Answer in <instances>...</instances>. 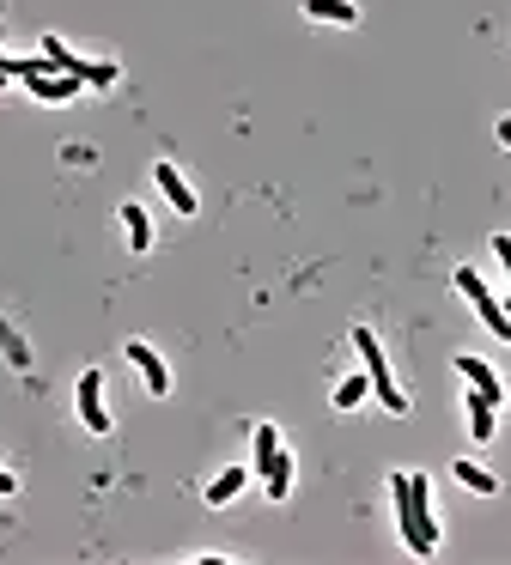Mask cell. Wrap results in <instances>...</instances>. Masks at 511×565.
Returning a JSON list of instances; mask_svg holds the SVG:
<instances>
[{"label": "cell", "mask_w": 511, "mask_h": 565, "mask_svg": "<svg viewBox=\"0 0 511 565\" xmlns=\"http://www.w3.org/2000/svg\"><path fill=\"white\" fill-rule=\"evenodd\" d=\"M25 86H31V98H43V104H67V98H80V79H73V73H55V67L31 73Z\"/></svg>", "instance_id": "obj_4"}, {"label": "cell", "mask_w": 511, "mask_h": 565, "mask_svg": "<svg viewBox=\"0 0 511 565\" xmlns=\"http://www.w3.org/2000/svg\"><path fill=\"white\" fill-rule=\"evenodd\" d=\"M475 310H481V322L499 335V341H511V316H505V304H493V292H481V298H469Z\"/></svg>", "instance_id": "obj_11"}, {"label": "cell", "mask_w": 511, "mask_h": 565, "mask_svg": "<svg viewBox=\"0 0 511 565\" xmlns=\"http://www.w3.org/2000/svg\"><path fill=\"white\" fill-rule=\"evenodd\" d=\"M469 438H481V444L493 438V401H487L481 389L469 395Z\"/></svg>", "instance_id": "obj_10"}, {"label": "cell", "mask_w": 511, "mask_h": 565, "mask_svg": "<svg viewBox=\"0 0 511 565\" xmlns=\"http://www.w3.org/2000/svg\"><path fill=\"white\" fill-rule=\"evenodd\" d=\"M43 55H49L55 73H73L80 86H116V67H110V61H80L61 37H43Z\"/></svg>", "instance_id": "obj_3"}, {"label": "cell", "mask_w": 511, "mask_h": 565, "mask_svg": "<svg viewBox=\"0 0 511 565\" xmlns=\"http://www.w3.org/2000/svg\"><path fill=\"white\" fill-rule=\"evenodd\" d=\"M457 371H463V377H469V383H475V389H481L487 401H505V389H499V377H493V365H487V359L463 353V359H457Z\"/></svg>", "instance_id": "obj_7"}, {"label": "cell", "mask_w": 511, "mask_h": 565, "mask_svg": "<svg viewBox=\"0 0 511 565\" xmlns=\"http://www.w3.org/2000/svg\"><path fill=\"white\" fill-rule=\"evenodd\" d=\"M274 450H280V432H274V426H256V468H268Z\"/></svg>", "instance_id": "obj_18"}, {"label": "cell", "mask_w": 511, "mask_h": 565, "mask_svg": "<svg viewBox=\"0 0 511 565\" xmlns=\"http://www.w3.org/2000/svg\"><path fill=\"white\" fill-rule=\"evenodd\" d=\"M262 480H268V499H286V493H292V456L274 450V462L262 468Z\"/></svg>", "instance_id": "obj_9"}, {"label": "cell", "mask_w": 511, "mask_h": 565, "mask_svg": "<svg viewBox=\"0 0 511 565\" xmlns=\"http://www.w3.org/2000/svg\"><path fill=\"white\" fill-rule=\"evenodd\" d=\"M122 231H128V244H134V250L153 244V219H146L140 207H122Z\"/></svg>", "instance_id": "obj_13"}, {"label": "cell", "mask_w": 511, "mask_h": 565, "mask_svg": "<svg viewBox=\"0 0 511 565\" xmlns=\"http://www.w3.org/2000/svg\"><path fill=\"white\" fill-rule=\"evenodd\" d=\"M0 353H7V359H13L19 371H31V347L19 341V329H13V322H7V316H0Z\"/></svg>", "instance_id": "obj_14"}, {"label": "cell", "mask_w": 511, "mask_h": 565, "mask_svg": "<svg viewBox=\"0 0 511 565\" xmlns=\"http://www.w3.org/2000/svg\"><path fill=\"white\" fill-rule=\"evenodd\" d=\"M457 480H463L469 493H499V480H493L487 468H475V462H457Z\"/></svg>", "instance_id": "obj_16"}, {"label": "cell", "mask_w": 511, "mask_h": 565, "mask_svg": "<svg viewBox=\"0 0 511 565\" xmlns=\"http://www.w3.org/2000/svg\"><path fill=\"white\" fill-rule=\"evenodd\" d=\"M0 493H19V480H13L7 468H0Z\"/></svg>", "instance_id": "obj_19"}, {"label": "cell", "mask_w": 511, "mask_h": 565, "mask_svg": "<svg viewBox=\"0 0 511 565\" xmlns=\"http://www.w3.org/2000/svg\"><path fill=\"white\" fill-rule=\"evenodd\" d=\"M365 389H372V377H347V383L335 389V408H359V401H365Z\"/></svg>", "instance_id": "obj_17"}, {"label": "cell", "mask_w": 511, "mask_h": 565, "mask_svg": "<svg viewBox=\"0 0 511 565\" xmlns=\"http://www.w3.org/2000/svg\"><path fill=\"white\" fill-rule=\"evenodd\" d=\"M80 420H86L98 438L110 432V414H104V377H98V371H86V377H80Z\"/></svg>", "instance_id": "obj_5"}, {"label": "cell", "mask_w": 511, "mask_h": 565, "mask_svg": "<svg viewBox=\"0 0 511 565\" xmlns=\"http://www.w3.org/2000/svg\"><path fill=\"white\" fill-rule=\"evenodd\" d=\"M396 487V517H402V541L408 553H432L438 547V523H432V487H426V474H396L390 480Z\"/></svg>", "instance_id": "obj_1"}, {"label": "cell", "mask_w": 511, "mask_h": 565, "mask_svg": "<svg viewBox=\"0 0 511 565\" xmlns=\"http://www.w3.org/2000/svg\"><path fill=\"white\" fill-rule=\"evenodd\" d=\"M128 359H134V371L146 377V389H153V395H171V371H165V359L146 347V341H128Z\"/></svg>", "instance_id": "obj_6"}, {"label": "cell", "mask_w": 511, "mask_h": 565, "mask_svg": "<svg viewBox=\"0 0 511 565\" xmlns=\"http://www.w3.org/2000/svg\"><path fill=\"white\" fill-rule=\"evenodd\" d=\"M153 183L165 189V201H171L177 213H195V195H189V183L177 177V165H159V171H153Z\"/></svg>", "instance_id": "obj_8"}, {"label": "cell", "mask_w": 511, "mask_h": 565, "mask_svg": "<svg viewBox=\"0 0 511 565\" xmlns=\"http://www.w3.org/2000/svg\"><path fill=\"white\" fill-rule=\"evenodd\" d=\"M305 13H311V19H335V25H353V19H359L353 0H305Z\"/></svg>", "instance_id": "obj_12"}, {"label": "cell", "mask_w": 511, "mask_h": 565, "mask_svg": "<svg viewBox=\"0 0 511 565\" xmlns=\"http://www.w3.org/2000/svg\"><path fill=\"white\" fill-rule=\"evenodd\" d=\"M7 79H13V61H7V55H0V86H7Z\"/></svg>", "instance_id": "obj_20"}, {"label": "cell", "mask_w": 511, "mask_h": 565, "mask_svg": "<svg viewBox=\"0 0 511 565\" xmlns=\"http://www.w3.org/2000/svg\"><path fill=\"white\" fill-rule=\"evenodd\" d=\"M499 140H505V146H511V116H505V122H499Z\"/></svg>", "instance_id": "obj_21"}, {"label": "cell", "mask_w": 511, "mask_h": 565, "mask_svg": "<svg viewBox=\"0 0 511 565\" xmlns=\"http://www.w3.org/2000/svg\"><path fill=\"white\" fill-rule=\"evenodd\" d=\"M353 347H359V359H365V377H372L378 401H384L390 414H408V395L396 389V377H390V365H384V347H378V335H372V329H353Z\"/></svg>", "instance_id": "obj_2"}, {"label": "cell", "mask_w": 511, "mask_h": 565, "mask_svg": "<svg viewBox=\"0 0 511 565\" xmlns=\"http://www.w3.org/2000/svg\"><path fill=\"white\" fill-rule=\"evenodd\" d=\"M238 487H244V468H226V474H219L213 487H207V505H232V499H238Z\"/></svg>", "instance_id": "obj_15"}]
</instances>
